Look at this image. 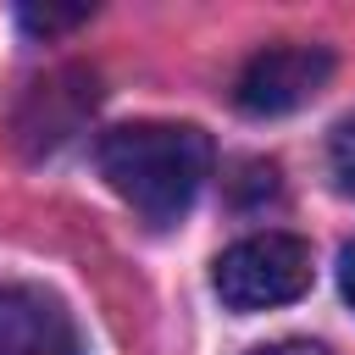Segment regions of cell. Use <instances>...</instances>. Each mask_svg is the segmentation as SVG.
<instances>
[{"label":"cell","instance_id":"1","mask_svg":"<svg viewBox=\"0 0 355 355\" xmlns=\"http://www.w3.org/2000/svg\"><path fill=\"white\" fill-rule=\"evenodd\" d=\"M100 178L150 227H172L211 178V139L189 122H128L100 133Z\"/></svg>","mask_w":355,"mask_h":355},{"label":"cell","instance_id":"2","mask_svg":"<svg viewBox=\"0 0 355 355\" xmlns=\"http://www.w3.org/2000/svg\"><path fill=\"white\" fill-rule=\"evenodd\" d=\"M211 288L227 311H272L311 288V250L294 233H250L211 266Z\"/></svg>","mask_w":355,"mask_h":355},{"label":"cell","instance_id":"3","mask_svg":"<svg viewBox=\"0 0 355 355\" xmlns=\"http://www.w3.org/2000/svg\"><path fill=\"white\" fill-rule=\"evenodd\" d=\"M327 78H333V55L322 44H266L244 61L233 100L250 116H283V111H300L305 100H316L327 89Z\"/></svg>","mask_w":355,"mask_h":355},{"label":"cell","instance_id":"4","mask_svg":"<svg viewBox=\"0 0 355 355\" xmlns=\"http://www.w3.org/2000/svg\"><path fill=\"white\" fill-rule=\"evenodd\" d=\"M0 355H83L67 305L33 283H0Z\"/></svg>","mask_w":355,"mask_h":355},{"label":"cell","instance_id":"5","mask_svg":"<svg viewBox=\"0 0 355 355\" xmlns=\"http://www.w3.org/2000/svg\"><path fill=\"white\" fill-rule=\"evenodd\" d=\"M327 166H333L338 194L355 200V116H344V122L333 128V139H327Z\"/></svg>","mask_w":355,"mask_h":355},{"label":"cell","instance_id":"6","mask_svg":"<svg viewBox=\"0 0 355 355\" xmlns=\"http://www.w3.org/2000/svg\"><path fill=\"white\" fill-rule=\"evenodd\" d=\"M83 17H89L83 6H72V11H55V6H44V11H39V6H28V11H22V28H28V33H61V28L83 22Z\"/></svg>","mask_w":355,"mask_h":355},{"label":"cell","instance_id":"7","mask_svg":"<svg viewBox=\"0 0 355 355\" xmlns=\"http://www.w3.org/2000/svg\"><path fill=\"white\" fill-rule=\"evenodd\" d=\"M250 355H327V349L311 344V338H277V344H261V349H250Z\"/></svg>","mask_w":355,"mask_h":355},{"label":"cell","instance_id":"8","mask_svg":"<svg viewBox=\"0 0 355 355\" xmlns=\"http://www.w3.org/2000/svg\"><path fill=\"white\" fill-rule=\"evenodd\" d=\"M338 288H344V300L355 311V244H344V255H338Z\"/></svg>","mask_w":355,"mask_h":355}]
</instances>
